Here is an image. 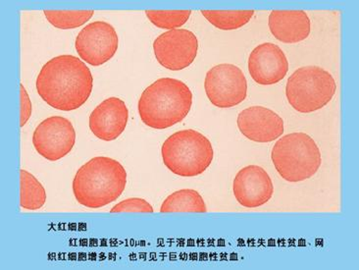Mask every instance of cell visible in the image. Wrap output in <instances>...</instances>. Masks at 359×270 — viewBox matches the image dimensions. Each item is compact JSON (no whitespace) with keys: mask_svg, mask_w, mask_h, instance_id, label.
<instances>
[{"mask_svg":"<svg viewBox=\"0 0 359 270\" xmlns=\"http://www.w3.org/2000/svg\"><path fill=\"white\" fill-rule=\"evenodd\" d=\"M36 86L39 97L49 107L72 112L90 97L93 78L90 68L80 58L59 55L44 64Z\"/></svg>","mask_w":359,"mask_h":270,"instance_id":"6da1fadb","label":"cell"},{"mask_svg":"<svg viewBox=\"0 0 359 270\" xmlns=\"http://www.w3.org/2000/svg\"><path fill=\"white\" fill-rule=\"evenodd\" d=\"M127 183V172L122 164L107 156L93 157L76 173L72 188L80 205L100 208L122 195Z\"/></svg>","mask_w":359,"mask_h":270,"instance_id":"7a4b0ae2","label":"cell"},{"mask_svg":"<svg viewBox=\"0 0 359 270\" xmlns=\"http://www.w3.org/2000/svg\"><path fill=\"white\" fill-rule=\"evenodd\" d=\"M193 104L188 86L173 78H161L149 86L140 97V117L152 129H167L183 121Z\"/></svg>","mask_w":359,"mask_h":270,"instance_id":"3957f363","label":"cell"},{"mask_svg":"<svg viewBox=\"0 0 359 270\" xmlns=\"http://www.w3.org/2000/svg\"><path fill=\"white\" fill-rule=\"evenodd\" d=\"M161 156L167 168L181 177L201 175L213 161L212 144L196 130L174 133L164 142Z\"/></svg>","mask_w":359,"mask_h":270,"instance_id":"277c9868","label":"cell"},{"mask_svg":"<svg viewBox=\"0 0 359 270\" xmlns=\"http://www.w3.org/2000/svg\"><path fill=\"white\" fill-rule=\"evenodd\" d=\"M271 158L278 173L291 183L311 178L322 163L320 149L306 133H292L278 140Z\"/></svg>","mask_w":359,"mask_h":270,"instance_id":"5b68a950","label":"cell"},{"mask_svg":"<svg viewBox=\"0 0 359 270\" xmlns=\"http://www.w3.org/2000/svg\"><path fill=\"white\" fill-rule=\"evenodd\" d=\"M335 79L318 66L297 69L287 80L286 95L292 108L301 113L316 112L326 107L335 95Z\"/></svg>","mask_w":359,"mask_h":270,"instance_id":"8992f818","label":"cell"},{"mask_svg":"<svg viewBox=\"0 0 359 270\" xmlns=\"http://www.w3.org/2000/svg\"><path fill=\"white\" fill-rule=\"evenodd\" d=\"M204 88L213 105L219 108H230L245 100L248 82L245 74L237 66L219 64L206 73Z\"/></svg>","mask_w":359,"mask_h":270,"instance_id":"52a82bcc","label":"cell"},{"mask_svg":"<svg viewBox=\"0 0 359 270\" xmlns=\"http://www.w3.org/2000/svg\"><path fill=\"white\" fill-rule=\"evenodd\" d=\"M76 131L67 118H46L34 130L33 144L39 156L49 161H57L72 151Z\"/></svg>","mask_w":359,"mask_h":270,"instance_id":"ba28073f","label":"cell"},{"mask_svg":"<svg viewBox=\"0 0 359 270\" xmlns=\"http://www.w3.org/2000/svg\"><path fill=\"white\" fill-rule=\"evenodd\" d=\"M119 39L114 27L107 22L97 21L87 25L76 38V49L86 63L100 66L117 53Z\"/></svg>","mask_w":359,"mask_h":270,"instance_id":"9c48e42d","label":"cell"},{"mask_svg":"<svg viewBox=\"0 0 359 270\" xmlns=\"http://www.w3.org/2000/svg\"><path fill=\"white\" fill-rule=\"evenodd\" d=\"M198 38L189 29H171L161 34L154 43L156 60L172 71L189 67L198 55Z\"/></svg>","mask_w":359,"mask_h":270,"instance_id":"30bf717a","label":"cell"},{"mask_svg":"<svg viewBox=\"0 0 359 270\" xmlns=\"http://www.w3.org/2000/svg\"><path fill=\"white\" fill-rule=\"evenodd\" d=\"M233 191L241 205L255 208L270 201L274 193V186L262 167L250 166L238 172L233 179Z\"/></svg>","mask_w":359,"mask_h":270,"instance_id":"8fae6325","label":"cell"},{"mask_svg":"<svg viewBox=\"0 0 359 270\" xmlns=\"http://www.w3.org/2000/svg\"><path fill=\"white\" fill-rule=\"evenodd\" d=\"M248 71L253 80L259 85H274L286 77L289 62L279 46L265 43L259 44L250 53Z\"/></svg>","mask_w":359,"mask_h":270,"instance_id":"7c38bea8","label":"cell"},{"mask_svg":"<svg viewBox=\"0 0 359 270\" xmlns=\"http://www.w3.org/2000/svg\"><path fill=\"white\" fill-rule=\"evenodd\" d=\"M237 123L243 136L253 142H273L284 133L282 118L266 107H252L243 110Z\"/></svg>","mask_w":359,"mask_h":270,"instance_id":"4fadbf2b","label":"cell"},{"mask_svg":"<svg viewBox=\"0 0 359 270\" xmlns=\"http://www.w3.org/2000/svg\"><path fill=\"white\" fill-rule=\"evenodd\" d=\"M129 110L126 103L118 97L103 100L90 116V129L102 141H114L126 129Z\"/></svg>","mask_w":359,"mask_h":270,"instance_id":"5bb4252c","label":"cell"},{"mask_svg":"<svg viewBox=\"0 0 359 270\" xmlns=\"http://www.w3.org/2000/svg\"><path fill=\"white\" fill-rule=\"evenodd\" d=\"M268 25L273 36L284 43H299L311 34V20L304 10H274Z\"/></svg>","mask_w":359,"mask_h":270,"instance_id":"9a60e30c","label":"cell"},{"mask_svg":"<svg viewBox=\"0 0 359 270\" xmlns=\"http://www.w3.org/2000/svg\"><path fill=\"white\" fill-rule=\"evenodd\" d=\"M208 211L203 196L198 191L191 189L176 191L167 196L162 203L161 212H199Z\"/></svg>","mask_w":359,"mask_h":270,"instance_id":"2e32d148","label":"cell"},{"mask_svg":"<svg viewBox=\"0 0 359 270\" xmlns=\"http://www.w3.org/2000/svg\"><path fill=\"white\" fill-rule=\"evenodd\" d=\"M201 14L216 28L233 31L248 24L255 15V10H201Z\"/></svg>","mask_w":359,"mask_h":270,"instance_id":"e0dca14e","label":"cell"},{"mask_svg":"<svg viewBox=\"0 0 359 270\" xmlns=\"http://www.w3.org/2000/svg\"><path fill=\"white\" fill-rule=\"evenodd\" d=\"M21 176V206L28 210H38L46 201V191L41 182L27 170L20 171Z\"/></svg>","mask_w":359,"mask_h":270,"instance_id":"ac0fdd59","label":"cell"},{"mask_svg":"<svg viewBox=\"0 0 359 270\" xmlns=\"http://www.w3.org/2000/svg\"><path fill=\"white\" fill-rule=\"evenodd\" d=\"M49 23L61 29L79 28L92 18L93 10H43Z\"/></svg>","mask_w":359,"mask_h":270,"instance_id":"d6986e66","label":"cell"},{"mask_svg":"<svg viewBox=\"0 0 359 270\" xmlns=\"http://www.w3.org/2000/svg\"><path fill=\"white\" fill-rule=\"evenodd\" d=\"M147 18L157 28L176 29L188 22L191 10H147Z\"/></svg>","mask_w":359,"mask_h":270,"instance_id":"ffe728a7","label":"cell"},{"mask_svg":"<svg viewBox=\"0 0 359 270\" xmlns=\"http://www.w3.org/2000/svg\"><path fill=\"white\" fill-rule=\"evenodd\" d=\"M111 213H120V212H144V213H152L154 212V208H152L151 203L144 198H128L121 201V203H117L116 205L113 206Z\"/></svg>","mask_w":359,"mask_h":270,"instance_id":"44dd1931","label":"cell"},{"mask_svg":"<svg viewBox=\"0 0 359 270\" xmlns=\"http://www.w3.org/2000/svg\"><path fill=\"white\" fill-rule=\"evenodd\" d=\"M20 88H21V123H20V126L23 128L31 117L32 102L26 88L22 83L20 85Z\"/></svg>","mask_w":359,"mask_h":270,"instance_id":"7402d4cb","label":"cell"}]
</instances>
